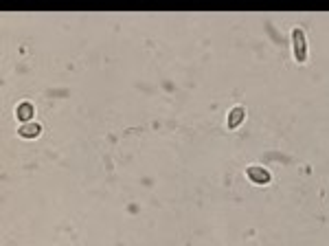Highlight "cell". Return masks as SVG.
Listing matches in <instances>:
<instances>
[{
	"mask_svg": "<svg viewBox=\"0 0 329 246\" xmlns=\"http://www.w3.org/2000/svg\"><path fill=\"white\" fill-rule=\"evenodd\" d=\"M33 112H35V108H33V103L22 101V103L18 106V108H15V117H18V121H20V123H31Z\"/></svg>",
	"mask_w": 329,
	"mask_h": 246,
	"instance_id": "obj_4",
	"label": "cell"
},
{
	"mask_svg": "<svg viewBox=\"0 0 329 246\" xmlns=\"http://www.w3.org/2000/svg\"><path fill=\"white\" fill-rule=\"evenodd\" d=\"M40 132H42V126L35 123V121L22 123V126L18 128V136L20 138H35V136H40Z\"/></svg>",
	"mask_w": 329,
	"mask_h": 246,
	"instance_id": "obj_3",
	"label": "cell"
},
{
	"mask_svg": "<svg viewBox=\"0 0 329 246\" xmlns=\"http://www.w3.org/2000/svg\"><path fill=\"white\" fill-rule=\"evenodd\" d=\"M292 48H294V60L303 64L307 60V38L303 29H292Z\"/></svg>",
	"mask_w": 329,
	"mask_h": 246,
	"instance_id": "obj_1",
	"label": "cell"
},
{
	"mask_svg": "<svg viewBox=\"0 0 329 246\" xmlns=\"http://www.w3.org/2000/svg\"><path fill=\"white\" fill-rule=\"evenodd\" d=\"M244 117H246V110L242 108V106H235L233 110H230V114H228V130H235V128H240L242 126V121H244Z\"/></svg>",
	"mask_w": 329,
	"mask_h": 246,
	"instance_id": "obj_5",
	"label": "cell"
},
{
	"mask_svg": "<svg viewBox=\"0 0 329 246\" xmlns=\"http://www.w3.org/2000/svg\"><path fill=\"white\" fill-rule=\"evenodd\" d=\"M246 176H248L250 183H254V185H268L270 180H272L270 171L266 167H259V165H252V167L246 169Z\"/></svg>",
	"mask_w": 329,
	"mask_h": 246,
	"instance_id": "obj_2",
	"label": "cell"
}]
</instances>
